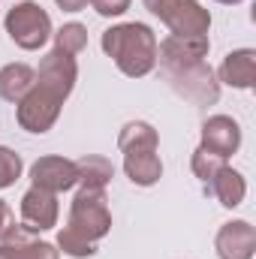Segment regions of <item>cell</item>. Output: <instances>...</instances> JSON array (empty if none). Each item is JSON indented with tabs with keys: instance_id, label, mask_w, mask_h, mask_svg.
Masks as SVG:
<instances>
[{
	"instance_id": "6da1fadb",
	"label": "cell",
	"mask_w": 256,
	"mask_h": 259,
	"mask_svg": "<svg viewBox=\"0 0 256 259\" xmlns=\"http://www.w3.org/2000/svg\"><path fill=\"white\" fill-rule=\"evenodd\" d=\"M157 33L145 21H124L109 30H103L100 46L106 58H112L115 66L130 78H145L157 66Z\"/></svg>"
},
{
	"instance_id": "7a4b0ae2",
	"label": "cell",
	"mask_w": 256,
	"mask_h": 259,
	"mask_svg": "<svg viewBox=\"0 0 256 259\" xmlns=\"http://www.w3.org/2000/svg\"><path fill=\"white\" fill-rule=\"evenodd\" d=\"M3 27L9 33V39L24 49V52H39L49 39H52V15L36 3V0H21L15 3L6 18H3Z\"/></svg>"
},
{
	"instance_id": "3957f363",
	"label": "cell",
	"mask_w": 256,
	"mask_h": 259,
	"mask_svg": "<svg viewBox=\"0 0 256 259\" xmlns=\"http://www.w3.org/2000/svg\"><path fill=\"white\" fill-rule=\"evenodd\" d=\"M75 232H81L91 241H100L112 232V211H109V196L97 187H78L69 205V220Z\"/></svg>"
},
{
	"instance_id": "277c9868",
	"label": "cell",
	"mask_w": 256,
	"mask_h": 259,
	"mask_svg": "<svg viewBox=\"0 0 256 259\" xmlns=\"http://www.w3.org/2000/svg\"><path fill=\"white\" fill-rule=\"evenodd\" d=\"M163 75L172 84V91L178 97L190 100L193 106H214L220 100V81H217V72L211 69L208 61L175 66V69H163Z\"/></svg>"
},
{
	"instance_id": "5b68a950",
	"label": "cell",
	"mask_w": 256,
	"mask_h": 259,
	"mask_svg": "<svg viewBox=\"0 0 256 259\" xmlns=\"http://www.w3.org/2000/svg\"><path fill=\"white\" fill-rule=\"evenodd\" d=\"M61 109H64V100H58L55 94H49L46 88L33 84L18 103H15V121L24 133H33V136H42L58 124L61 118Z\"/></svg>"
},
{
	"instance_id": "8992f818",
	"label": "cell",
	"mask_w": 256,
	"mask_h": 259,
	"mask_svg": "<svg viewBox=\"0 0 256 259\" xmlns=\"http://www.w3.org/2000/svg\"><path fill=\"white\" fill-rule=\"evenodd\" d=\"M33 72H36L33 84L46 88L49 94H55L64 103L69 100V94H72V88L78 81V64H75V58L61 52V49H52L49 55H42V61H39V66Z\"/></svg>"
},
{
	"instance_id": "52a82bcc",
	"label": "cell",
	"mask_w": 256,
	"mask_h": 259,
	"mask_svg": "<svg viewBox=\"0 0 256 259\" xmlns=\"http://www.w3.org/2000/svg\"><path fill=\"white\" fill-rule=\"evenodd\" d=\"M78 184L75 160H66L61 154H46L30 166V187L49 190V193H66Z\"/></svg>"
},
{
	"instance_id": "ba28073f",
	"label": "cell",
	"mask_w": 256,
	"mask_h": 259,
	"mask_svg": "<svg viewBox=\"0 0 256 259\" xmlns=\"http://www.w3.org/2000/svg\"><path fill=\"white\" fill-rule=\"evenodd\" d=\"M0 259H61L58 244L36 238L24 223H12L0 238Z\"/></svg>"
},
{
	"instance_id": "9c48e42d",
	"label": "cell",
	"mask_w": 256,
	"mask_h": 259,
	"mask_svg": "<svg viewBox=\"0 0 256 259\" xmlns=\"http://www.w3.org/2000/svg\"><path fill=\"white\" fill-rule=\"evenodd\" d=\"M208 49H211L208 33H202V36H172L169 33L163 42H157V64H160V69L199 64L208 58Z\"/></svg>"
},
{
	"instance_id": "30bf717a",
	"label": "cell",
	"mask_w": 256,
	"mask_h": 259,
	"mask_svg": "<svg viewBox=\"0 0 256 259\" xmlns=\"http://www.w3.org/2000/svg\"><path fill=\"white\" fill-rule=\"evenodd\" d=\"M58 217H61V205H58V196L55 193L30 187L27 193L21 196V223L30 232H49V229H55Z\"/></svg>"
},
{
	"instance_id": "8fae6325",
	"label": "cell",
	"mask_w": 256,
	"mask_h": 259,
	"mask_svg": "<svg viewBox=\"0 0 256 259\" xmlns=\"http://www.w3.org/2000/svg\"><path fill=\"white\" fill-rule=\"evenodd\" d=\"M217 259H253L256 253V226L247 220H229L217 229L214 238Z\"/></svg>"
},
{
	"instance_id": "7c38bea8",
	"label": "cell",
	"mask_w": 256,
	"mask_h": 259,
	"mask_svg": "<svg viewBox=\"0 0 256 259\" xmlns=\"http://www.w3.org/2000/svg\"><path fill=\"white\" fill-rule=\"evenodd\" d=\"M205 151L229 160L238 148H241V127L235 118L229 115H211L205 124H202V142H199Z\"/></svg>"
},
{
	"instance_id": "4fadbf2b",
	"label": "cell",
	"mask_w": 256,
	"mask_h": 259,
	"mask_svg": "<svg viewBox=\"0 0 256 259\" xmlns=\"http://www.w3.org/2000/svg\"><path fill=\"white\" fill-rule=\"evenodd\" d=\"M172 36H202L211 30V12L199 0H178V6L163 18Z\"/></svg>"
},
{
	"instance_id": "5bb4252c",
	"label": "cell",
	"mask_w": 256,
	"mask_h": 259,
	"mask_svg": "<svg viewBox=\"0 0 256 259\" xmlns=\"http://www.w3.org/2000/svg\"><path fill=\"white\" fill-rule=\"evenodd\" d=\"M217 81L229 84L235 91H250L256 84V52L253 49H235L217 66Z\"/></svg>"
},
{
	"instance_id": "9a60e30c",
	"label": "cell",
	"mask_w": 256,
	"mask_h": 259,
	"mask_svg": "<svg viewBox=\"0 0 256 259\" xmlns=\"http://www.w3.org/2000/svg\"><path fill=\"white\" fill-rule=\"evenodd\" d=\"M205 193H211L223 208H238L241 202H244V196H247V181H244V175L238 172V169H232V166H223L208 184H205Z\"/></svg>"
},
{
	"instance_id": "2e32d148",
	"label": "cell",
	"mask_w": 256,
	"mask_h": 259,
	"mask_svg": "<svg viewBox=\"0 0 256 259\" xmlns=\"http://www.w3.org/2000/svg\"><path fill=\"white\" fill-rule=\"evenodd\" d=\"M124 175L136 187H154L163 178V160H160L157 151L124 154Z\"/></svg>"
},
{
	"instance_id": "e0dca14e",
	"label": "cell",
	"mask_w": 256,
	"mask_h": 259,
	"mask_svg": "<svg viewBox=\"0 0 256 259\" xmlns=\"http://www.w3.org/2000/svg\"><path fill=\"white\" fill-rule=\"evenodd\" d=\"M36 81L33 66L27 64H6L0 66V100L6 103H18Z\"/></svg>"
},
{
	"instance_id": "ac0fdd59",
	"label": "cell",
	"mask_w": 256,
	"mask_h": 259,
	"mask_svg": "<svg viewBox=\"0 0 256 259\" xmlns=\"http://www.w3.org/2000/svg\"><path fill=\"white\" fill-rule=\"evenodd\" d=\"M118 148L121 154H139V151H157L160 148V136L154 124L148 121H127L118 133Z\"/></svg>"
},
{
	"instance_id": "d6986e66",
	"label": "cell",
	"mask_w": 256,
	"mask_h": 259,
	"mask_svg": "<svg viewBox=\"0 0 256 259\" xmlns=\"http://www.w3.org/2000/svg\"><path fill=\"white\" fill-rule=\"evenodd\" d=\"M75 169H78V187H97V190H106L115 178V166L112 160L100 157V154H84L75 160Z\"/></svg>"
},
{
	"instance_id": "ffe728a7",
	"label": "cell",
	"mask_w": 256,
	"mask_h": 259,
	"mask_svg": "<svg viewBox=\"0 0 256 259\" xmlns=\"http://www.w3.org/2000/svg\"><path fill=\"white\" fill-rule=\"evenodd\" d=\"M58 250L64 256H72V259H91L97 256V241L84 238L81 232H75L72 226H64L58 232Z\"/></svg>"
},
{
	"instance_id": "44dd1931",
	"label": "cell",
	"mask_w": 256,
	"mask_h": 259,
	"mask_svg": "<svg viewBox=\"0 0 256 259\" xmlns=\"http://www.w3.org/2000/svg\"><path fill=\"white\" fill-rule=\"evenodd\" d=\"M52 36H55V49H61V52L72 55V58L88 49V27L78 24V21H66L64 27L55 30Z\"/></svg>"
},
{
	"instance_id": "7402d4cb",
	"label": "cell",
	"mask_w": 256,
	"mask_h": 259,
	"mask_svg": "<svg viewBox=\"0 0 256 259\" xmlns=\"http://www.w3.org/2000/svg\"><path fill=\"white\" fill-rule=\"evenodd\" d=\"M226 166V160L223 157H217V154H211V151H205L202 145L193 151V157H190V169H193V175L202 181V184H208L220 169Z\"/></svg>"
},
{
	"instance_id": "603a6c76",
	"label": "cell",
	"mask_w": 256,
	"mask_h": 259,
	"mask_svg": "<svg viewBox=\"0 0 256 259\" xmlns=\"http://www.w3.org/2000/svg\"><path fill=\"white\" fill-rule=\"evenodd\" d=\"M21 172H24V160H21V154H15L12 148L0 145V190L12 187V184L21 178Z\"/></svg>"
},
{
	"instance_id": "cb8c5ba5",
	"label": "cell",
	"mask_w": 256,
	"mask_h": 259,
	"mask_svg": "<svg viewBox=\"0 0 256 259\" xmlns=\"http://www.w3.org/2000/svg\"><path fill=\"white\" fill-rule=\"evenodd\" d=\"M130 3L133 0H91V9L103 18H118L130 9Z\"/></svg>"
},
{
	"instance_id": "d4e9b609",
	"label": "cell",
	"mask_w": 256,
	"mask_h": 259,
	"mask_svg": "<svg viewBox=\"0 0 256 259\" xmlns=\"http://www.w3.org/2000/svg\"><path fill=\"white\" fill-rule=\"evenodd\" d=\"M142 3H145V9H148L151 15H157L160 21H163L175 6H178V0H142Z\"/></svg>"
},
{
	"instance_id": "484cf974",
	"label": "cell",
	"mask_w": 256,
	"mask_h": 259,
	"mask_svg": "<svg viewBox=\"0 0 256 259\" xmlns=\"http://www.w3.org/2000/svg\"><path fill=\"white\" fill-rule=\"evenodd\" d=\"M15 223V214H12V205L6 199H0V238L9 232V226Z\"/></svg>"
},
{
	"instance_id": "4316f807",
	"label": "cell",
	"mask_w": 256,
	"mask_h": 259,
	"mask_svg": "<svg viewBox=\"0 0 256 259\" xmlns=\"http://www.w3.org/2000/svg\"><path fill=\"white\" fill-rule=\"evenodd\" d=\"M58 3V9H64V12H81L91 0H55Z\"/></svg>"
},
{
	"instance_id": "83f0119b",
	"label": "cell",
	"mask_w": 256,
	"mask_h": 259,
	"mask_svg": "<svg viewBox=\"0 0 256 259\" xmlns=\"http://www.w3.org/2000/svg\"><path fill=\"white\" fill-rule=\"evenodd\" d=\"M217 3H223V6H235V3H241V0H217Z\"/></svg>"
}]
</instances>
